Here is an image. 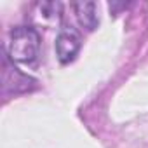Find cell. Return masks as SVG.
<instances>
[{
    "label": "cell",
    "mask_w": 148,
    "mask_h": 148,
    "mask_svg": "<svg viewBox=\"0 0 148 148\" xmlns=\"http://www.w3.org/2000/svg\"><path fill=\"white\" fill-rule=\"evenodd\" d=\"M71 7L75 11V18L79 21V25L84 30L92 32V30L98 28V25H99V11H98L96 2H77Z\"/></svg>",
    "instance_id": "obj_3"
},
{
    "label": "cell",
    "mask_w": 148,
    "mask_h": 148,
    "mask_svg": "<svg viewBox=\"0 0 148 148\" xmlns=\"http://www.w3.org/2000/svg\"><path fill=\"white\" fill-rule=\"evenodd\" d=\"M11 82H14V86H12L14 92H18V91H28L30 84H35V80H32L28 75H25L23 71H19L14 66V63L11 64L9 58H5V61H4V87L11 86Z\"/></svg>",
    "instance_id": "obj_5"
},
{
    "label": "cell",
    "mask_w": 148,
    "mask_h": 148,
    "mask_svg": "<svg viewBox=\"0 0 148 148\" xmlns=\"http://www.w3.org/2000/svg\"><path fill=\"white\" fill-rule=\"evenodd\" d=\"M61 9L59 2H38L35 5V19L42 26H58L61 21Z\"/></svg>",
    "instance_id": "obj_4"
},
{
    "label": "cell",
    "mask_w": 148,
    "mask_h": 148,
    "mask_svg": "<svg viewBox=\"0 0 148 148\" xmlns=\"http://www.w3.org/2000/svg\"><path fill=\"white\" fill-rule=\"evenodd\" d=\"M80 49H82V35L77 28L64 26L59 30L56 37V44H54V51H56L59 63L63 64L71 63L80 52Z\"/></svg>",
    "instance_id": "obj_2"
},
{
    "label": "cell",
    "mask_w": 148,
    "mask_h": 148,
    "mask_svg": "<svg viewBox=\"0 0 148 148\" xmlns=\"http://www.w3.org/2000/svg\"><path fill=\"white\" fill-rule=\"evenodd\" d=\"M40 33L33 26H16L9 32L7 58L25 68H33L40 58Z\"/></svg>",
    "instance_id": "obj_1"
}]
</instances>
